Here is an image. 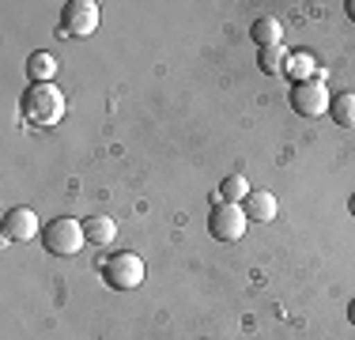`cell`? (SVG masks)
<instances>
[{"label":"cell","instance_id":"9c48e42d","mask_svg":"<svg viewBox=\"0 0 355 340\" xmlns=\"http://www.w3.org/2000/svg\"><path fill=\"white\" fill-rule=\"evenodd\" d=\"M284 76H291V87H295V83H310V80H325V72L318 68V57L306 53V49H299V53L287 57Z\"/></svg>","mask_w":355,"mask_h":340},{"label":"cell","instance_id":"30bf717a","mask_svg":"<svg viewBox=\"0 0 355 340\" xmlns=\"http://www.w3.org/2000/svg\"><path fill=\"white\" fill-rule=\"evenodd\" d=\"M250 38L257 42V49L284 46V23L276 19V15H261V19H253V27H250Z\"/></svg>","mask_w":355,"mask_h":340},{"label":"cell","instance_id":"9a60e30c","mask_svg":"<svg viewBox=\"0 0 355 340\" xmlns=\"http://www.w3.org/2000/svg\"><path fill=\"white\" fill-rule=\"evenodd\" d=\"M287 57H291V53H287V49L284 46H272V49H257V68H261V72H284V65H287Z\"/></svg>","mask_w":355,"mask_h":340},{"label":"cell","instance_id":"277c9868","mask_svg":"<svg viewBox=\"0 0 355 340\" xmlns=\"http://www.w3.org/2000/svg\"><path fill=\"white\" fill-rule=\"evenodd\" d=\"M98 4L95 0H69L61 8V34L64 38H91L98 31Z\"/></svg>","mask_w":355,"mask_h":340},{"label":"cell","instance_id":"8992f818","mask_svg":"<svg viewBox=\"0 0 355 340\" xmlns=\"http://www.w3.org/2000/svg\"><path fill=\"white\" fill-rule=\"evenodd\" d=\"M329 102H333V95H329L325 80H310V83H295L291 87V110L302 117H321L329 110Z\"/></svg>","mask_w":355,"mask_h":340},{"label":"cell","instance_id":"7a4b0ae2","mask_svg":"<svg viewBox=\"0 0 355 340\" xmlns=\"http://www.w3.org/2000/svg\"><path fill=\"white\" fill-rule=\"evenodd\" d=\"M83 242H87L83 223H80V219H72V216L49 219L46 231H42V246H46L49 253H57V257H72V253H80Z\"/></svg>","mask_w":355,"mask_h":340},{"label":"cell","instance_id":"6da1fadb","mask_svg":"<svg viewBox=\"0 0 355 340\" xmlns=\"http://www.w3.org/2000/svg\"><path fill=\"white\" fill-rule=\"evenodd\" d=\"M64 110H69V102L57 91V83H31L19 99V114L31 129H53L64 117Z\"/></svg>","mask_w":355,"mask_h":340},{"label":"cell","instance_id":"ba28073f","mask_svg":"<svg viewBox=\"0 0 355 340\" xmlns=\"http://www.w3.org/2000/svg\"><path fill=\"white\" fill-rule=\"evenodd\" d=\"M242 212H246L250 223H272V219L280 216V201L268 189H250V197L242 201Z\"/></svg>","mask_w":355,"mask_h":340},{"label":"cell","instance_id":"8fae6325","mask_svg":"<svg viewBox=\"0 0 355 340\" xmlns=\"http://www.w3.org/2000/svg\"><path fill=\"white\" fill-rule=\"evenodd\" d=\"M57 68H61V61H57L49 49H35V53L27 57V76H31L35 83H53Z\"/></svg>","mask_w":355,"mask_h":340},{"label":"cell","instance_id":"52a82bcc","mask_svg":"<svg viewBox=\"0 0 355 340\" xmlns=\"http://www.w3.org/2000/svg\"><path fill=\"white\" fill-rule=\"evenodd\" d=\"M42 231V223H38V212L35 208H12L4 216V242H31Z\"/></svg>","mask_w":355,"mask_h":340},{"label":"cell","instance_id":"3957f363","mask_svg":"<svg viewBox=\"0 0 355 340\" xmlns=\"http://www.w3.org/2000/svg\"><path fill=\"white\" fill-rule=\"evenodd\" d=\"M103 276L117 291H137L144 284V276H148V265H144V257H137V253H114V257L103 261Z\"/></svg>","mask_w":355,"mask_h":340},{"label":"cell","instance_id":"2e32d148","mask_svg":"<svg viewBox=\"0 0 355 340\" xmlns=\"http://www.w3.org/2000/svg\"><path fill=\"white\" fill-rule=\"evenodd\" d=\"M348 321L355 325V299H352V306H348Z\"/></svg>","mask_w":355,"mask_h":340},{"label":"cell","instance_id":"5bb4252c","mask_svg":"<svg viewBox=\"0 0 355 340\" xmlns=\"http://www.w3.org/2000/svg\"><path fill=\"white\" fill-rule=\"evenodd\" d=\"M329 117H333L340 129H355V91L333 95V102H329Z\"/></svg>","mask_w":355,"mask_h":340},{"label":"cell","instance_id":"5b68a950","mask_svg":"<svg viewBox=\"0 0 355 340\" xmlns=\"http://www.w3.org/2000/svg\"><path fill=\"white\" fill-rule=\"evenodd\" d=\"M246 212L242 204H212V216H208V231H212L216 242H242L246 238Z\"/></svg>","mask_w":355,"mask_h":340},{"label":"cell","instance_id":"4fadbf2b","mask_svg":"<svg viewBox=\"0 0 355 340\" xmlns=\"http://www.w3.org/2000/svg\"><path fill=\"white\" fill-rule=\"evenodd\" d=\"M83 235H87L91 246H110L117 235V223L110 216H91V219H83Z\"/></svg>","mask_w":355,"mask_h":340},{"label":"cell","instance_id":"ac0fdd59","mask_svg":"<svg viewBox=\"0 0 355 340\" xmlns=\"http://www.w3.org/2000/svg\"><path fill=\"white\" fill-rule=\"evenodd\" d=\"M348 212H352V216H355V193H352V201H348Z\"/></svg>","mask_w":355,"mask_h":340},{"label":"cell","instance_id":"e0dca14e","mask_svg":"<svg viewBox=\"0 0 355 340\" xmlns=\"http://www.w3.org/2000/svg\"><path fill=\"white\" fill-rule=\"evenodd\" d=\"M344 8H348V15H352V19H355V0H348V4H344Z\"/></svg>","mask_w":355,"mask_h":340},{"label":"cell","instance_id":"7c38bea8","mask_svg":"<svg viewBox=\"0 0 355 340\" xmlns=\"http://www.w3.org/2000/svg\"><path fill=\"white\" fill-rule=\"evenodd\" d=\"M250 197V182L246 174H227L216 189V204H242Z\"/></svg>","mask_w":355,"mask_h":340}]
</instances>
